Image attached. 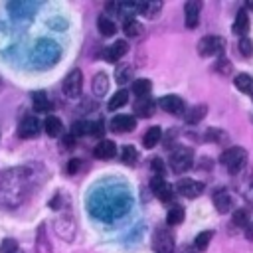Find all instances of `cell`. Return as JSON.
I'll return each instance as SVG.
<instances>
[{"label": "cell", "instance_id": "1", "mask_svg": "<svg viewBox=\"0 0 253 253\" xmlns=\"http://www.w3.org/2000/svg\"><path fill=\"white\" fill-rule=\"evenodd\" d=\"M26 168H10L4 170L0 176V204L4 208H16L26 196Z\"/></svg>", "mask_w": 253, "mask_h": 253}, {"label": "cell", "instance_id": "2", "mask_svg": "<svg viewBox=\"0 0 253 253\" xmlns=\"http://www.w3.org/2000/svg\"><path fill=\"white\" fill-rule=\"evenodd\" d=\"M59 57V45L51 40H40L32 49V61L40 67H51Z\"/></svg>", "mask_w": 253, "mask_h": 253}, {"label": "cell", "instance_id": "3", "mask_svg": "<svg viewBox=\"0 0 253 253\" xmlns=\"http://www.w3.org/2000/svg\"><path fill=\"white\" fill-rule=\"evenodd\" d=\"M247 162V150L241 146H229L223 154H221V164L231 172L237 174Z\"/></svg>", "mask_w": 253, "mask_h": 253}, {"label": "cell", "instance_id": "4", "mask_svg": "<svg viewBox=\"0 0 253 253\" xmlns=\"http://www.w3.org/2000/svg\"><path fill=\"white\" fill-rule=\"evenodd\" d=\"M223 45H225V40L221 36H206L198 42V53L202 57L219 55V53H223Z\"/></svg>", "mask_w": 253, "mask_h": 253}, {"label": "cell", "instance_id": "5", "mask_svg": "<svg viewBox=\"0 0 253 253\" xmlns=\"http://www.w3.org/2000/svg\"><path fill=\"white\" fill-rule=\"evenodd\" d=\"M61 89H63L65 97H69V99L79 97L81 89H83V73H81V69H71L65 75L63 83H61Z\"/></svg>", "mask_w": 253, "mask_h": 253}, {"label": "cell", "instance_id": "6", "mask_svg": "<svg viewBox=\"0 0 253 253\" xmlns=\"http://www.w3.org/2000/svg\"><path fill=\"white\" fill-rule=\"evenodd\" d=\"M192 156H194V152H192L190 148H178V150L172 152L168 164H170V168H172L174 172L182 174V172L190 170V166H192V162H194Z\"/></svg>", "mask_w": 253, "mask_h": 253}, {"label": "cell", "instance_id": "7", "mask_svg": "<svg viewBox=\"0 0 253 253\" xmlns=\"http://www.w3.org/2000/svg\"><path fill=\"white\" fill-rule=\"evenodd\" d=\"M204 190H206L204 182H200V180H192V178H182V180L176 184V192H178L180 196L188 198V200H194V198L202 196Z\"/></svg>", "mask_w": 253, "mask_h": 253}, {"label": "cell", "instance_id": "8", "mask_svg": "<svg viewBox=\"0 0 253 253\" xmlns=\"http://www.w3.org/2000/svg\"><path fill=\"white\" fill-rule=\"evenodd\" d=\"M152 247L156 253H174V237L166 227L156 229L154 239H152Z\"/></svg>", "mask_w": 253, "mask_h": 253}, {"label": "cell", "instance_id": "9", "mask_svg": "<svg viewBox=\"0 0 253 253\" xmlns=\"http://www.w3.org/2000/svg\"><path fill=\"white\" fill-rule=\"evenodd\" d=\"M150 190H152V194H154L158 200H162V202H170V200H172V194H174V188H172L160 174L152 176V180H150Z\"/></svg>", "mask_w": 253, "mask_h": 253}, {"label": "cell", "instance_id": "10", "mask_svg": "<svg viewBox=\"0 0 253 253\" xmlns=\"http://www.w3.org/2000/svg\"><path fill=\"white\" fill-rule=\"evenodd\" d=\"M53 227H55V233L65 241H71L75 237V221L69 213H63L61 217H57Z\"/></svg>", "mask_w": 253, "mask_h": 253}, {"label": "cell", "instance_id": "11", "mask_svg": "<svg viewBox=\"0 0 253 253\" xmlns=\"http://www.w3.org/2000/svg\"><path fill=\"white\" fill-rule=\"evenodd\" d=\"M158 107L162 111L170 113V115H176V117L184 115V111H186V105H184V101L178 95H164V97H160L158 99Z\"/></svg>", "mask_w": 253, "mask_h": 253}, {"label": "cell", "instance_id": "12", "mask_svg": "<svg viewBox=\"0 0 253 253\" xmlns=\"http://www.w3.org/2000/svg\"><path fill=\"white\" fill-rule=\"evenodd\" d=\"M134 126H136V119L132 115H117L109 123V128L113 132H119V134L130 132V130H134Z\"/></svg>", "mask_w": 253, "mask_h": 253}, {"label": "cell", "instance_id": "13", "mask_svg": "<svg viewBox=\"0 0 253 253\" xmlns=\"http://www.w3.org/2000/svg\"><path fill=\"white\" fill-rule=\"evenodd\" d=\"M40 134V121L36 117H24L18 125V136L20 138H34Z\"/></svg>", "mask_w": 253, "mask_h": 253}, {"label": "cell", "instance_id": "14", "mask_svg": "<svg viewBox=\"0 0 253 253\" xmlns=\"http://www.w3.org/2000/svg\"><path fill=\"white\" fill-rule=\"evenodd\" d=\"M200 12H202V2L200 0H188L184 4V14H186V28H196L200 22Z\"/></svg>", "mask_w": 253, "mask_h": 253}, {"label": "cell", "instance_id": "15", "mask_svg": "<svg viewBox=\"0 0 253 253\" xmlns=\"http://www.w3.org/2000/svg\"><path fill=\"white\" fill-rule=\"evenodd\" d=\"M115 154H117V144H115L113 140H107V138L99 140V142L95 144V148H93V156L99 158V160H109V158H113Z\"/></svg>", "mask_w": 253, "mask_h": 253}, {"label": "cell", "instance_id": "16", "mask_svg": "<svg viewBox=\"0 0 253 253\" xmlns=\"http://www.w3.org/2000/svg\"><path fill=\"white\" fill-rule=\"evenodd\" d=\"M128 51V43L125 42V40H119V42H115L113 45H109V47H105V51H103V57L107 59V61H111V63H115V61H119L125 53Z\"/></svg>", "mask_w": 253, "mask_h": 253}, {"label": "cell", "instance_id": "17", "mask_svg": "<svg viewBox=\"0 0 253 253\" xmlns=\"http://www.w3.org/2000/svg\"><path fill=\"white\" fill-rule=\"evenodd\" d=\"M213 206H215V210H217L219 213H227V211H231L233 200H231L229 192H227V190H217V192L213 194Z\"/></svg>", "mask_w": 253, "mask_h": 253}, {"label": "cell", "instance_id": "18", "mask_svg": "<svg viewBox=\"0 0 253 253\" xmlns=\"http://www.w3.org/2000/svg\"><path fill=\"white\" fill-rule=\"evenodd\" d=\"M160 10H162V2H158V0H148V2L136 4V12H140L142 16H146L150 20H154L160 14Z\"/></svg>", "mask_w": 253, "mask_h": 253}, {"label": "cell", "instance_id": "19", "mask_svg": "<svg viewBox=\"0 0 253 253\" xmlns=\"http://www.w3.org/2000/svg\"><path fill=\"white\" fill-rule=\"evenodd\" d=\"M247 32H249V16L245 10H239L235 14V20H233V34L247 38Z\"/></svg>", "mask_w": 253, "mask_h": 253}, {"label": "cell", "instance_id": "20", "mask_svg": "<svg viewBox=\"0 0 253 253\" xmlns=\"http://www.w3.org/2000/svg\"><path fill=\"white\" fill-rule=\"evenodd\" d=\"M154 109H156V103H154L150 97H142V99H138V101L134 103V113H136L138 117H142V119L152 117V115H154Z\"/></svg>", "mask_w": 253, "mask_h": 253}, {"label": "cell", "instance_id": "21", "mask_svg": "<svg viewBox=\"0 0 253 253\" xmlns=\"http://www.w3.org/2000/svg\"><path fill=\"white\" fill-rule=\"evenodd\" d=\"M91 89H93V95H97V97L107 95V91H109V77H107V73H103V71L95 73Z\"/></svg>", "mask_w": 253, "mask_h": 253}, {"label": "cell", "instance_id": "22", "mask_svg": "<svg viewBox=\"0 0 253 253\" xmlns=\"http://www.w3.org/2000/svg\"><path fill=\"white\" fill-rule=\"evenodd\" d=\"M32 103H34V111H38V113H49L51 111V101L47 99L45 91H36L32 95Z\"/></svg>", "mask_w": 253, "mask_h": 253}, {"label": "cell", "instance_id": "23", "mask_svg": "<svg viewBox=\"0 0 253 253\" xmlns=\"http://www.w3.org/2000/svg\"><path fill=\"white\" fill-rule=\"evenodd\" d=\"M43 128H45V132H47L49 136H59L61 130H63V125H61L59 117H55V115H47L45 121H43Z\"/></svg>", "mask_w": 253, "mask_h": 253}, {"label": "cell", "instance_id": "24", "mask_svg": "<svg viewBox=\"0 0 253 253\" xmlns=\"http://www.w3.org/2000/svg\"><path fill=\"white\" fill-rule=\"evenodd\" d=\"M160 138H162L160 126H150V128L144 132V136H142V146H144V148H154V146L160 142Z\"/></svg>", "mask_w": 253, "mask_h": 253}, {"label": "cell", "instance_id": "25", "mask_svg": "<svg viewBox=\"0 0 253 253\" xmlns=\"http://www.w3.org/2000/svg\"><path fill=\"white\" fill-rule=\"evenodd\" d=\"M97 28H99L101 36H105V38H111V36L117 34V24H115L109 16H99V20H97Z\"/></svg>", "mask_w": 253, "mask_h": 253}, {"label": "cell", "instance_id": "26", "mask_svg": "<svg viewBox=\"0 0 253 253\" xmlns=\"http://www.w3.org/2000/svg\"><path fill=\"white\" fill-rule=\"evenodd\" d=\"M206 113H208V107H206V105H196V107H192V109L184 115V119H186L188 125H198V123L206 117Z\"/></svg>", "mask_w": 253, "mask_h": 253}, {"label": "cell", "instance_id": "27", "mask_svg": "<svg viewBox=\"0 0 253 253\" xmlns=\"http://www.w3.org/2000/svg\"><path fill=\"white\" fill-rule=\"evenodd\" d=\"M184 215H186L184 208H182L180 204H174V206L168 210V213H166V223H168V225H180V223L184 221Z\"/></svg>", "mask_w": 253, "mask_h": 253}, {"label": "cell", "instance_id": "28", "mask_svg": "<svg viewBox=\"0 0 253 253\" xmlns=\"http://www.w3.org/2000/svg\"><path fill=\"white\" fill-rule=\"evenodd\" d=\"M123 32H125L128 38H136V36H140V34L144 32V28H142V24H140L138 20L126 18V20L123 22Z\"/></svg>", "mask_w": 253, "mask_h": 253}, {"label": "cell", "instance_id": "29", "mask_svg": "<svg viewBox=\"0 0 253 253\" xmlns=\"http://www.w3.org/2000/svg\"><path fill=\"white\" fill-rule=\"evenodd\" d=\"M233 85L243 93H253V77L249 73H237L233 79Z\"/></svg>", "mask_w": 253, "mask_h": 253}, {"label": "cell", "instance_id": "30", "mask_svg": "<svg viewBox=\"0 0 253 253\" xmlns=\"http://www.w3.org/2000/svg\"><path fill=\"white\" fill-rule=\"evenodd\" d=\"M150 91H152V83H150V79H136L134 83H132V93L138 97V99H142V97H148L150 95Z\"/></svg>", "mask_w": 253, "mask_h": 253}, {"label": "cell", "instance_id": "31", "mask_svg": "<svg viewBox=\"0 0 253 253\" xmlns=\"http://www.w3.org/2000/svg\"><path fill=\"white\" fill-rule=\"evenodd\" d=\"M126 101H128V91L119 89L115 95H111L107 107H109V111H117V109H121L123 105H126Z\"/></svg>", "mask_w": 253, "mask_h": 253}, {"label": "cell", "instance_id": "32", "mask_svg": "<svg viewBox=\"0 0 253 253\" xmlns=\"http://www.w3.org/2000/svg\"><path fill=\"white\" fill-rule=\"evenodd\" d=\"M36 249H38V253H51V245H49V241L45 237V225H40V229H38Z\"/></svg>", "mask_w": 253, "mask_h": 253}, {"label": "cell", "instance_id": "33", "mask_svg": "<svg viewBox=\"0 0 253 253\" xmlns=\"http://www.w3.org/2000/svg\"><path fill=\"white\" fill-rule=\"evenodd\" d=\"M121 160H123L125 164H128V166H134V164L138 162V152H136V148L130 146V144L123 146V150H121Z\"/></svg>", "mask_w": 253, "mask_h": 253}, {"label": "cell", "instance_id": "34", "mask_svg": "<svg viewBox=\"0 0 253 253\" xmlns=\"http://www.w3.org/2000/svg\"><path fill=\"white\" fill-rule=\"evenodd\" d=\"M211 237H213V231H202V233H198V237H196V241H194V247L198 249V251H206V247L210 245V241H211Z\"/></svg>", "mask_w": 253, "mask_h": 253}, {"label": "cell", "instance_id": "35", "mask_svg": "<svg viewBox=\"0 0 253 253\" xmlns=\"http://www.w3.org/2000/svg\"><path fill=\"white\" fill-rule=\"evenodd\" d=\"M115 79H117L119 85H125L126 81L132 79V67H130V65H121V67L117 69V73H115Z\"/></svg>", "mask_w": 253, "mask_h": 253}, {"label": "cell", "instance_id": "36", "mask_svg": "<svg viewBox=\"0 0 253 253\" xmlns=\"http://www.w3.org/2000/svg\"><path fill=\"white\" fill-rule=\"evenodd\" d=\"M249 221H251V219H249V211H247V210H237V211H233V225L247 227Z\"/></svg>", "mask_w": 253, "mask_h": 253}, {"label": "cell", "instance_id": "37", "mask_svg": "<svg viewBox=\"0 0 253 253\" xmlns=\"http://www.w3.org/2000/svg\"><path fill=\"white\" fill-rule=\"evenodd\" d=\"M89 126H91V123H87V121H77V123H73V126H71V136L89 134Z\"/></svg>", "mask_w": 253, "mask_h": 253}, {"label": "cell", "instance_id": "38", "mask_svg": "<svg viewBox=\"0 0 253 253\" xmlns=\"http://www.w3.org/2000/svg\"><path fill=\"white\" fill-rule=\"evenodd\" d=\"M239 53L243 55V57H251L253 55V40H249V38H241V42H239Z\"/></svg>", "mask_w": 253, "mask_h": 253}, {"label": "cell", "instance_id": "39", "mask_svg": "<svg viewBox=\"0 0 253 253\" xmlns=\"http://www.w3.org/2000/svg\"><path fill=\"white\" fill-rule=\"evenodd\" d=\"M14 249H18V243H16V239H12V237H8V239H4V241L0 243V253H12Z\"/></svg>", "mask_w": 253, "mask_h": 253}, {"label": "cell", "instance_id": "40", "mask_svg": "<svg viewBox=\"0 0 253 253\" xmlns=\"http://www.w3.org/2000/svg\"><path fill=\"white\" fill-rule=\"evenodd\" d=\"M223 136H225V134H223V132H219L217 128H210V130L206 132V138H210V140H213V142H219Z\"/></svg>", "mask_w": 253, "mask_h": 253}, {"label": "cell", "instance_id": "41", "mask_svg": "<svg viewBox=\"0 0 253 253\" xmlns=\"http://www.w3.org/2000/svg\"><path fill=\"white\" fill-rule=\"evenodd\" d=\"M215 69H217L219 73H229V71H231V63H229L227 59H219L217 65H215Z\"/></svg>", "mask_w": 253, "mask_h": 253}, {"label": "cell", "instance_id": "42", "mask_svg": "<svg viewBox=\"0 0 253 253\" xmlns=\"http://www.w3.org/2000/svg\"><path fill=\"white\" fill-rule=\"evenodd\" d=\"M103 123L101 121H97V123H91V126H89V134H97V136H101L103 134Z\"/></svg>", "mask_w": 253, "mask_h": 253}, {"label": "cell", "instance_id": "43", "mask_svg": "<svg viewBox=\"0 0 253 253\" xmlns=\"http://www.w3.org/2000/svg\"><path fill=\"white\" fill-rule=\"evenodd\" d=\"M79 166H81V160H79V158H73V160L67 164V172H69V174H77Z\"/></svg>", "mask_w": 253, "mask_h": 253}, {"label": "cell", "instance_id": "44", "mask_svg": "<svg viewBox=\"0 0 253 253\" xmlns=\"http://www.w3.org/2000/svg\"><path fill=\"white\" fill-rule=\"evenodd\" d=\"M73 142H75V136H71V134L63 136V146H65V148H71V146H73Z\"/></svg>", "mask_w": 253, "mask_h": 253}, {"label": "cell", "instance_id": "45", "mask_svg": "<svg viewBox=\"0 0 253 253\" xmlns=\"http://www.w3.org/2000/svg\"><path fill=\"white\" fill-rule=\"evenodd\" d=\"M150 164H152V170H158V172H162V168H164L162 166V160H158V158H152Z\"/></svg>", "mask_w": 253, "mask_h": 253}, {"label": "cell", "instance_id": "46", "mask_svg": "<svg viewBox=\"0 0 253 253\" xmlns=\"http://www.w3.org/2000/svg\"><path fill=\"white\" fill-rule=\"evenodd\" d=\"M245 235H247V239H249V241H253V221H251V223H247V227H245Z\"/></svg>", "mask_w": 253, "mask_h": 253}, {"label": "cell", "instance_id": "47", "mask_svg": "<svg viewBox=\"0 0 253 253\" xmlns=\"http://www.w3.org/2000/svg\"><path fill=\"white\" fill-rule=\"evenodd\" d=\"M245 200H247L249 204H253V184L249 186V190H245Z\"/></svg>", "mask_w": 253, "mask_h": 253}, {"label": "cell", "instance_id": "48", "mask_svg": "<svg viewBox=\"0 0 253 253\" xmlns=\"http://www.w3.org/2000/svg\"><path fill=\"white\" fill-rule=\"evenodd\" d=\"M12 253H24V251H22V249H20V247H18V249H14V251H12Z\"/></svg>", "mask_w": 253, "mask_h": 253}, {"label": "cell", "instance_id": "49", "mask_svg": "<svg viewBox=\"0 0 253 253\" xmlns=\"http://www.w3.org/2000/svg\"><path fill=\"white\" fill-rule=\"evenodd\" d=\"M247 8H253V2H247Z\"/></svg>", "mask_w": 253, "mask_h": 253}, {"label": "cell", "instance_id": "50", "mask_svg": "<svg viewBox=\"0 0 253 253\" xmlns=\"http://www.w3.org/2000/svg\"><path fill=\"white\" fill-rule=\"evenodd\" d=\"M186 253H194V251H186Z\"/></svg>", "mask_w": 253, "mask_h": 253}, {"label": "cell", "instance_id": "51", "mask_svg": "<svg viewBox=\"0 0 253 253\" xmlns=\"http://www.w3.org/2000/svg\"><path fill=\"white\" fill-rule=\"evenodd\" d=\"M0 85H2V79H0Z\"/></svg>", "mask_w": 253, "mask_h": 253}]
</instances>
